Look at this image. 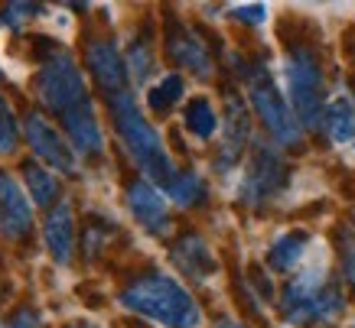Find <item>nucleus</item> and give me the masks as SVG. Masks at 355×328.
Instances as JSON below:
<instances>
[{
	"label": "nucleus",
	"instance_id": "f257e3e1",
	"mask_svg": "<svg viewBox=\"0 0 355 328\" xmlns=\"http://www.w3.org/2000/svg\"><path fill=\"white\" fill-rule=\"evenodd\" d=\"M121 302H124V309L137 312V316H147L150 322H157L163 328L202 325V312L196 306V299L173 276H163V273H150L134 280L121 293Z\"/></svg>",
	"mask_w": 355,
	"mask_h": 328
},
{
	"label": "nucleus",
	"instance_id": "f03ea898",
	"mask_svg": "<svg viewBox=\"0 0 355 328\" xmlns=\"http://www.w3.org/2000/svg\"><path fill=\"white\" fill-rule=\"evenodd\" d=\"M111 114H114V127H118L124 147H128L130 159L137 163V170L147 176V179L160 182L170 189V182L180 176L176 166H173L170 153L163 147V137L150 127V120L140 114L137 104H134V95L121 91V95L111 98Z\"/></svg>",
	"mask_w": 355,
	"mask_h": 328
},
{
	"label": "nucleus",
	"instance_id": "7ed1b4c3",
	"mask_svg": "<svg viewBox=\"0 0 355 328\" xmlns=\"http://www.w3.org/2000/svg\"><path fill=\"white\" fill-rule=\"evenodd\" d=\"M284 318L291 325H316V322H333L343 312V293L326 280L323 266H310L297 273L284 289L280 299Z\"/></svg>",
	"mask_w": 355,
	"mask_h": 328
},
{
	"label": "nucleus",
	"instance_id": "20e7f679",
	"mask_svg": "<svg viewBox=\"0 0 355 328\" xmlns=\"http://www.w3.org/2000/svg\"><path fill=\"white\" fill-rule=\"evenodd\" d=\"M287 72V88H291L293 114L303 127H323L326 111H323V69L320 59L306 49V46H293L284 62Z\"/></svg>",
	"mask_w": 355,
	"mask_h": 328
},
{
	"label": "nucleus",
	"instance_id": "39448f33",
	"mask_svg": "<svg viewBox=\"0 0 355 328\" xmlns=\"http://www.w3.org/2000/svg\"><path fill=\"white\" fill-rule=\"evenodd\" d=\"M248 95H251V107L258 111L264 120V127L280 147H300L303 143V124L291 111L287 98L277 91V85L270 82V75L264 69H254L248 75Z\"/></svg>",
	"mask_w": 355,
	"mask_h": 328
},
{
	"label": "nucleus",
	"instance_id": "423d86ee",
	"mask_svg": "<svg viewBox=\"0 0 355 328\" xmlns=\"http://www.w3.org/2000/svg\"><path fill=\"white\" fill-rule=\"evenodd\" d=\"M36 95L49 111H59V114H69L72 107L88 101L85 78H82V69L76 65V59L69 53L49 55L36 75Z\"/></svg>",
	"mask_w": 355,
	"mask_h": 328
},
{
	"label": "nucleus",
	"instance_id": "0eeeda50",
	"mask_svg": "<svg viewBox=\"0 0 355 328\" xmlns=\"http://www.w3.org/2000/svg\"><path fill=\"white\" fill-rule=\"evenodd\" d=\"M23 134H26V143L36 156L43 159L46 166H53L55 172H76V149L65 143V137L46 120L40 111H30L23 117Z\"/></svg>",
	"mask_w": 355,
	"mask_h": 328
},
{
	"label": "nucleus",
	"instance_id": "6e6552de",
	"mask_svg": "<svg viewBox=\"0 0 355 328\" xmlns=\"http://www.w3.org/2000/svg\"><path fill=\"white\" fill-rule=\"evenodd\" d=\"M284 185V163H280L277 149L270 147H258L254 156L248 163L241 185H238V199L248 205H264L268 199H274Z\"/></svg>",
	"mask_w": 355,
	"mask_h": 328
},
{
	"label": "nucleus",
	"instance_id": "1a4fd4ad",
	"mask_svg": "<svg viewBox=\"0 0 355 328\" xmlns=\"http://www.w3.org/2000/svg\"><path fill=\"white\" fill-rule=\"evenodd\" d=\"M33 228V201L10 172H0V234L20 241Z\"/></svg>",
	"mask_w": 355,
	"mask_h": 328
},
{
	"label": "nucleus",
	"instance_id": "9d476101",
	"mask_svg": "<svg viewBox=\"0 0 355 328\" xmlns=\"http://www.w3.org/2000/svg\"><path fill=\"white\" fill-rule=\"evenodd\" d=\"M128 208L134 215V221L150 234H166L170 231V215H166V199L153 189L150 182H130L128 185Z\"/></svg>",
	"mask_w": 355,
	"mask_h": 328
},
{
	"label": "nucleus",
	"instance_id": "9b49d317",
	"mask_svg": "<svg viewBox=\"0 0 355 328\" xmlns=\"http://www.w3.org/2000/svg\"><path fill=\"white\" fill-rule=\"evenodd\" d=\"M62 124L65 134H69V147L76 149L78 156H98L105 149V134H101V124H98L92 101H82L69 114H62Z\"/></svg>",
	"mask_w": 355,
	"mask_h": 328
},
{
	"label": "nucleus",
	"instance_id": "f8f14e48",
	"mask_svg": "<svg viewBox=\"0 0 355 328\" xmlns=\"http://www.w3.org/2000/svg\"><path fill=\"white\" fill-rule=\"evenodd\" d=\"M85 62H88V69H92V75H95L98 85L105 88V91H111V98L124 91L128 72H124V59H121L114 43H105V39L92 43L85 53Z\"/></svg>",
	"mask_w": 355,
	"mask_h": 328
},
{
	"label": "nucleus",
	"instance_id": "ddd939ff",
	"mask_svg": "<svg viewBox=\"0 0 355 328\" xmlns=\"http://www.w3.org/2000/svg\"><path fill=\"white\" fill-rule=\"evenodd\" d=\"M43 241L55 264H69L72 260V250H76V218H72L69 201H59L49 212V218L43 224Z\"/></svg>",
	"mask_w": 355,
	"mask_h": 328
},
{
	"label": "nucleus",
	"instance_id": "4468645a",
	"mask_svg": "<svg viewBox=\"0 0 355 328\" xmlns=\"http://www.w3.org/2000/svg\"><path fill=\"white\" fill-rule=\"evenodd\" d=\"M166 49H170L173 62L189 69L196 75H209L212 72V55L205 49V43L196 36L193 30H186V26H173V33L166 36Z\"/></svg>",
	"mask_w": 355,
	"mask_h": 328
},
{
	"label": "nucleus",
	"instance_id": "2eb2a0df",
	"mask_svg": "<svg viewBox=\"0 0 355 328\" xmlns=\"http://www.w3.org/2000/svg\"><path fill=\"white\" fill-rule=\"evenodd\" d=\"M173 264L180 266L186 276H193V280H209L216 273V257H212L209 244L199 234H186L183 241L173 247Z\"/></svg>",
	"mask_w": 355,
	"mask_h": 328
},
{
	"label": "nucleus",
	"instance_id": "dca6fc26",
	"mask_svg": "<svg viewBox=\"0 0 355 328\" xmlns=\"http://www.w3.org/2000/svg\"><path fill=\"white\" fill-rule=\"evenodd\" d=\"M245 143H248V114L235 98H228L225 140H222V159H218V166H222V170L235 166L238 156H241V149H245Z\"/></svg>",
	"mask_w": 355,
	"mask_h": 328
},
{
	"label": "nucleus",
	"instance_id": "f3484780",
	"mask_svg": "<svg viewBox=\"0 0 355 328\" xmlns=\"http://www.w3.org/2000/svg\"><path fill=\"white\" fill-rule=\"evenodd\" d=\"M326 134L333 143H352L355 140V101L349 95H339L326 107Z\"/></svg>",
	"mask_w": 355,
	"mask_h": 328
},
{
	"label": "nucleus",
	"instance_id": "a211bd4d",
	"mask_svg": "<svg viewBox=\"0 0 355 328\" xmlns=\"http://www.w3.org/2000/svg\"><path fill=\"white\" fill-rule=\"evenodd\" d=\"M306 247H310V237L303 231H287L280 234L277 241L270 244V266L274 270H284V273H291V270H297V264H300L303 257H306Z\"/></svg>",
	"mask_w": 355,
	"mask_h": 328
},
{
	"label": "nucleus",
	"instance_id": "6ab92c4d",
	"mask_svg": "<svg viewBox=\"0 0 355 328\" xmlns=\"http://www.w3.org/2000/svg\"><path fill=\"white\" fill-rule=\"evenodd\" d=\"M23 182H26V195L33 199V205H53V199L59 195L55 172H49L40 163H26L23 166Z\"/></svg>",
	"mask_w": 355,
	"mask_h": 328
},
{
	"label": "nucleus",
	"instance_id": "aec40b11",
	"mask_svg": "<svg viewBox=\"0 0 355 328\" xmlns=\"http://www.w3.org/2000/svg\"><path fill=\"white\" fill-rule=\"evenodd\" d=\"M186 127L193 130L199 140H209L212 134L218 130V114L212 101H205V98H193L189 104H186Z\"/></svg>",
	"mask_w": 355,
	"mask_h": 328
},
{
	"label": "nucleus",
	"instance_id": "412c9836",
	"mask_svg": "<svg viewBox=\"0 0 355 328\" xmlns=\"http://www.w3.org/2000/svg\"><path fill=\"white\" fill-rule=\"evenodd\" d=\"M166 192H170V199L176 201V205L189 208V205H199V201L205 199V182L199 172H180V176L170 182Z\"/></svg>",
	"mask_w": 355,
	"mask_h": 328
},
{
	"label": "nucleus",
	"instance_id": "4be33fe9",
	"mask_svg": "<svg viewBox=\"0 0 355 328\" xmlns=\"http://www.w3.org/2000/svg\"><path fill=\"white\" fill-rule=\"evenodd\" d=\"M180 98H183V78H180V75H163L160 82L150 88L147 101H150V107L157 111V114H166Z\"/></svg>",
	"mask_w": 355,
	"mask_h": 328
},
{
	"label": "nucleus",
	"instance_id": "5701e85b",
	"mask_svg": "<svg viewBox=\"0 0 355 328\" xmlns=\"http://www.w3.org/2000/svg\"><path fill=\"white\" fill-rule=\"evenodd\" d=\"M20 140V127H17V117H13L10 104L0 98V153H13Z\"/></svg>",
	"mask_w": 355,
	"mask_h": 328
},
{
	"label": "nucleus",
	"instance_id": "b1692460",
	"mask_svg": "<svg viewBox=\"0 0 355 328\" xmlns=\"http://www.w3.org/2000/svg\"><path fill=\"white\" fill-rule=\"evenodd\" d=\"M36 13H43L40 3H7L0 10V26H10V30H20L23 23H30Z\"/></svg>",
	"mask_w": 355,
	"mask_h": 328
},
{
	"label": "nucleus",
	"instance_id": "393cba45",
	"mask_svg": "<svg viewBox=\"0 0 355 328\" xmlns=\"http://www.w3.org/2000/svg\"><path fill=\"white\" fill-rule=\"evenodd\" d=\"M153 69V55H150V46L147 43H134L130 49V75H134V82H144Z\"/></svg>",
	"mask_w": 355,
	"mask_h": 328
},
{
	"label": "nucleus",
	"instance_id": "a878e982",
	"mask_svg": "<svg viewBox=\"0 0 355 328\" xmlns=\"http://www.w3.org/2000/svg\"><path fill=\"white\" fill-rule=\"evenodd\" d=\"M343 273L355 286V234H345L343 237Z\"/></svg>",
	"mask_w": 355,
	"mask_h": 328
},
{
	"label": "nucleus",
	"instance_id": "bb28decb",
	"mask_svg": "<svg viewBox=\"0 0 355 328\" xmlns=\"http://www.w3.org/2000/svg\"><path fill=\"white\" fill-rule=\"evenodd\" d=\"M0 328H40V316H36V309H20V312H13Z\"/></svg>",
	"mask_w": 355,
	"mask_h": 328
},
{
	"label": "nucleus",
	"instance_id": "cd10ccee",
	"mask_svg": "<svg viewBox=\"0 0 355 328\" xmlns=\"http://www.w3.org/2000/svg\"><path fill=\"white\" fill-rule=\"evenodd\" d=\"M235 20H241V23H264L268 20V7H261V3L235 7Z\"/></svg>",
	"mask_w": 355,
	"mask_h": 328
},
{
	"label": "nucleus",
	"instance_id": "c85d7f7f",
	"mask_svg": "<svg viewBox=\"0 0 355 328\" xmlns=\"http://www.w3.org/2000/svg\"><path fill=\"white\" fill-rule=\"evenodd\" d=\"M216 328H245L241 322H232V318H222V322H216Z\"/></svg>",
	"mask_w": 355,
	"mask_h": 328
},
{
	"label": "nucleus",
	"instance_id": "c756f323",
	"mask_svg": "<svg viewBox=\"0 0 355 328\" xmlns=\"http://www.w3.org/2000/svg\"><path fill=\"white\" fill-rule=\"evenodd\" d=\"M76 328H95V325H76Z\"/></svg>",
	"mask_w": 355,
	"mask_h": 328
}]
</instances>
